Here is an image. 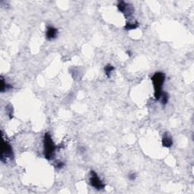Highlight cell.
<instances>
[{"instance_id": "cell-1", "label": "cell", "mask_w": 194, "mask_h": 194, "mask_svg": "<svg viewBox=\"0 0 194 194\" xmlns=\"http://www.w3.org/2000/svg\"><path fill=\"white\" fill-rule=\"evenodd\" d=\"M153 87H154V96L156 100L160 99L162 93V87L165 80V74L163 72H156L151 77Z\"/></svg>"}, {"instance_id": "cell-2", "label": "cell", "mask_w": 194, "mask_h": 194, "mask_svg": "<svg viewBox=\"0 0 194 194\" xmlns=\"http://www.w3.org/2000/svg\"><path fill=\"white\" fill-rule=\"evenodd\" d=\"M43 147H44L45 158L48 160H52L55 154L56 146L53 140L50 133H46L43 137Z\"/></svg>"}, {"instance_id": "cell-3", "label": "cell", "mask_w": 194, "mask_h": 194, "mask_svg": "<svg viewBox=\"0 0 194 194\" xmlns=\"http://www.w3.org/2000/svg\"><path fill=\"white\" fill-rule=\"evenodd\" d=\"M13 158V150L11 146L9 144V142L5 141L2 139V149H1V161L2 162H5L8 159Z\"/></svg>"}, {"instance_id": "cell-4", "label": "cell", "mask_w": 194, "mask_h": 194, "mask_svg": "<svg viewBox=\"0 0 194 194\" xmlns=\"http://www.w3.org/2000/svg\"><path fill=\"white\" fill-rule=\"evenodd\" d=\"M90 185L98 190H103L105 188V184L99 177L94 171H90Z\"/></svg>"}, {"instance_id": "cell-5", "label": "cell", "mask_w": 194, "mask_h": 194, "mask_svg": "<svg viewBox=\"0 0 194 194\" xmlns=\"http://www.w3.org/2000/svg\"><path fill=\"white\" fill-rule=\"evenodd\" d=\"M58 33H59V31H58L57 28L52 27V26H49V27L47 28L46 32V39L49 40H54V39L57 37Z\"/></svg>"}, {"instance_id": "cell-6", "label": "cell", "mask_w": 194, "mask_h": 194, "mask_svg": "<svg viewBox=\"0 0 194 194\" xmlns=\"http://www.w3.org/2000/svg\"><path fill=\"white\" fill-rule=\"evenodd\" d=\"M162 143V146L164 147L169 148L173 144V140H172L171 136H169L168 133H165V135H163Z\"/></svg>"}, {"instance_id": "cell-7", "label": "cell", "mask_w": 194, "mask_h": 194, "mask_svg": "<svg viewBox=\"0 0 194 194\" xmlns=\"http://www.w3.org/2000/svg\"><path fill=\"white\" fill-rule=\"evenodd\" d=\"M12 88H13L12 85L9 84L5 82L3 77L1 76V92H2V93H4L5 91L10 90H11Z\"/></svg>"}, {"instance_id": "cell-8", "label": "cell", "mask_w": 194, "mask_h": 194, "mask_svg": "<svg viewBox=\"0 0 194 194\" xmlns=\"http://www.w3.org/2000/svg\"><path fill=\"white\" fill-rule=\"evenodd\" d=\"M139 27V23L138 22H133V23H127L125 24V29L126 30H135Z\"/></svg>"}, {"instance_id": "cell-9", "label": "cell", "mask_w": 194, "mask_h": 194, "mask_svg": "<svg viewBox=\"0 0 194 194\" xmlns=\"http://www.w3.org/2000/svg\"><path fill=\"white\" fill-rule=\"evenodd\" d=\"M127 5H128V4L126 3L125 2H124V1H120V2L118 3V5H117V8H118V9L119 10V11H121V12L124 14V12H125V10H126Z\"/></svg>"}, {"instance_id": "cell-10", "label": "cell", "mask_w": 194, "mask_h": 194, "mask_svg": "<svg viewBox=\"0 0 194 194\" xmlns=\"http://www.w3.org/2000/svg\"><path fill=\"white\" fill-rule=\"evenodd\" d=\"M168 99H169L168 94L166 92H162V95H161L160 99H159V100H160L161 102H162V104L163 106H165V105H167L168 102Z\"/></svg>"}, {"instance_id": "cell-11", "label": "cell", "mask_w": 194, "mask_h": 194, "mask_svg": "<svg viewBox=\"0 0 194 194\" xmlns=\"http://www.w3.org/2000/svg\"><path fill=\"white\" fill-rule=\"evenodd\" d=\"M115 69V68L114 66L111 65H107L104 68V71H105V74H106V76L108 77H109L110 76H111V74H112V72L114 71V70Z\"/></svg>"}, {"instance_id": "cell-12", "label": "cell", "mask_w": 194, "mask_h": 194, "mask_svg": "<svg viewBox=\"0 0 194 194\" xmlns=\"http://www.w3.org/2000/svg\"><path fill=\"white\" fill-rule=\"evenodd\" d=\"M6 111L7 113L9 115V118L11 119L13 118V107L11 105H9V106L6 107Z\"/></svg>"}, {"instance_id": "cell-13", "label": "cell", "mask_w": 194, "mask_h": 194, "mask_svg": "<svg viewBox=\"0 0 194 194\" xmlns=\"http://www.w3.org/2000/svg\"><path fill=\"white\" fill-rule=\"evenodd\" d=\"M54 166H55V168L61 169L63 168V167L65 166V163H64L63 162H61V161H57V162L55 163Z\"/></svg>"}, {"instance_id": "cell-14", "label": "cell", "mask_w": 194, "mask_h": 194, "mask_svg": "<svg viewBox=\"0 0 194 194\" xmlns=\"http://www.w3.org/2000/svg\"><path fill=\"white\" fill-rule=\"evenodd\" d=\"M136 177H137V174L135 173H131L128 175V178L131 181H134L136 179Z\"/></svg>"}]
</instances>
